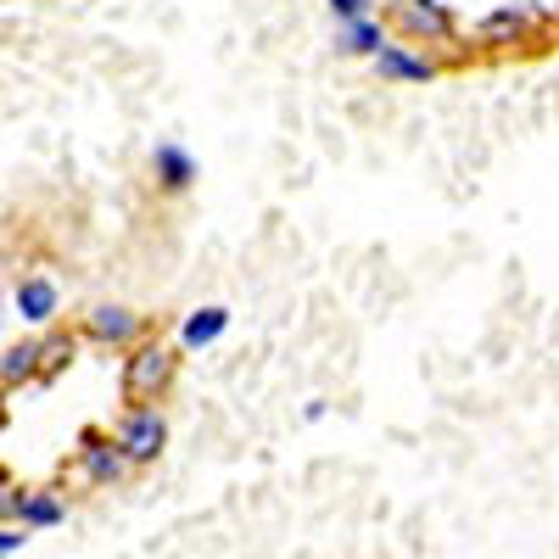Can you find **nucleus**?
Wrapping results in <instances>:
<instances>
[{"label": "nucleus", "instance_id": "1", "mask_svg": "<svg viewBox=\"0 0 559 559\" xmlns=\"http://www.w3.org/2000/svg\"><path fill=\"white\" fill-rule=\"evenodd\" d=\"M174 369H179V358L168 342H134L123 358V397L157 403V392H168V381H174Z\"/></svg>", "mask_w": 559, "mask_h": 559}, {"label": "nucleus", "instance_id": "2", "mask_svg": "<svg viewBox=\"0 0 559 559\" xmlns=\"http://www.w3.org/2000/svg\"><path fill=\"white\" fill-rule=\"evenodd\" d=\"M118 453L129 464H152L163 448H168V414L157 403H129L123 419H118V431H112Z\"/></svg>", "mask_w": 559, "mask_h": 559}, {"label": "nucleus", "instance_id": "3", "mask_svg": "<svg viewBox=\"0 0 559 559\" xmlns=\"http://www.w3.org/2000/svg\"><path fill=\"white\" fill-rule=\"evenodd\" d=\"M386 17H392V28L408 45H442V39H453V12L442 7V0H392Z\"/></svg>", "mask_w": 559, "mask_h": 559}, {"label": "nucleus", "instance_id": "4", "mask_svg": "<svg viewBox=\"0 0 559 559\" xmlns=\"http://www.w3.org/2000/svg\"><path fill=\"white\" fill-rule=\"evenodd\" d=\"M140 336H146V319L123 302H96L84 313V342H96V347H134Z\"/></svg>", "mask_w": 559, "mask_h": 559}, {"label": "nucleus", "instance_id": "5", "mask_svg": "<svg viewBox=\"0 0 559 559\" xmlns=\"http://www.w3.org/2000/svg\"><path fill=\"white\" fill-rule=\"evenodd\" d=\"M12 308H17L23 324H51L57 308H62L57 280H51V274H23V280H17V292H12Z\"/></svg>", "mask_w": 559, "mask_h": 559}, {"label": "nucleus", "instance_id": "6", "mask_svg": "<svg viewBox=\"0 0 559 559\" xmlns=\"http://www.w3.org/2000/svg\"><path fill=\"white\" fill-rule=\"evenodd\" d=\"M79 442H84V448H79V464H84V476H90V481H96V487H112V481H123L129 459L118 453V442H107L102 431H84Z\"/></svg>", "mask_w": 559, "mask_h": 559}, {"label": "nucleus", "instance_id": "7", "mask_svg": "<svg viewBox=\"0 0 559 559\" xmlns=\"http://www.w3.org/2000/svg\"><path fill=\"white\" fill-rule=\"evenodd\" d=\"M369 62H376V73H381L386 84H431V79H437V62H431V57H414L408 45H381Z\"/></svg>", "mask_w": 559, "mask_h": 559}, {"label": "nucleus", "instance_id": "8", "mask_svg": "<svg viewBox=\"0 0 559 559\" xmlns=\"http://www.w3.org/2000/svg\"><path fill=\"white\" fill-rule=\"evenodd\" d=\"M152 174H157V185L168 197H179V191H191V179H197V157L185 146H174V140H163V146L152 152Z\"/></svg>", "mask_w": 559, "mask_h": 559}, {"label": "nucleus", "instance_id": "9", "mask_svg": "<svg viewBox=\"0 0 559 559\" xmlns=\"http://www.w3.org/2000/svg\"><path fill=\"white\" fill-rule=\"evenodd\" d=\"M28 381H39V336H23L0 353V386L12 392V386H28Z\"/></svg>", "mask_w": 559, "mask_h": 559}, {"label": "nucleus", "instance_id": "10", "mask_svg": "<svg viewBox=\"0 0 559 559\" xmlns=\"http://www.w3.org/2000/svg\"><path fill=\"white\" fill-rule=\"evenodd\" d=\"M62 515H68V503L51 487H28L23 492V509H17V526L23 532H45V526H57Z\"/></svg>", "mask_w": 559, "mask_h": 559}, {"label": "nucleus", "instance_id": "11", "mask_svg": "<svg viewBox=\"0 0 559 559\" xmlns=\"http://www.w3.org/2000/svg\"><path fill=\"white\" fill-rule=\"evenodd\" d=\"M381 45H386V34H381L376 17H353V23L336 28V51H342V57H376Z\"/></svg>", "mask_w": 559, "mask_h": 559}, {"label": "nucleus", "instance_id": "12", "mask_svg": "<svg viewBox=\"0 0 559 559\" xmlns=\"http://www.w3.org/2000/svg\"><path fill=\"white\" fill-rule=\"evenodd\" d=\"M224 331H229V308L213 302V308H197L191 319L179 324V342H185V347H213Z\"/></svg>", "mask_w": 559, "mask_h": 559}, {"label": "nucleus", "instance_id": "13", "mask_svg": "<svg viewBox=\"0 0 559 559\" xmlns=\"http://www.w3.org/2000/svg\"><path fill=\"white\" fill-rule=\"evenodd\" d=\"M73 353H79V342H73L68 331H51V336H39V381H57L62 369L73 364Z\"/></svg>", "mask_w": 559, "mask_h": 559}, {"label": "nucleus", "instance_id": "14", "mask_svg": "<svg viewBox=\"0 0 559 559\" xmlns=\"http://www.w3.org/2000/svg\"><path fill=\"white\" fill-rule=\"evenodd\" d=\"M526 23H532L526 12H515V7H503V12H487V17L476 23V34H481L487 45H498V39H521V34H526Z\"/></svg>", "mask_w": 559, "mask_h": 559}, {"label": "nucleus", "instance_id": "15", "mask_svg": "<svg viewBox=\"0 0 559 559\" xmlns=\"http://www.w3.org/2000/svg\"><path fill=\"white\" fill-rule=\"evenodd\" d=\"M23 492H28V487H17V481H7V476H0V526H17Z\"/></svg>", "mask_w": 559, "mask_h": 559}, {"label": "nucleus", "instance_id": "16", "mask_svg": "<svg viewBox=\"0 0 559 559\" xmlns=\"http://www.w3.org/2000/svg\"><path fill=\"white\" fill-rule=\"evenodd\" d=\"M336 23H353V17H369V0H331Z\"/></svg>", "mask_w": 559, "mask_h": 559}, {"label": "nucleus", "instance_id": "17", "mask_svg": "<svg viewBox=\"0 0 559 559\" xmlns=\"http://www.w3.org/2000/svg\"><path fill=\"white\" fill-rule=\"evenodd\" d=\"M28 543V532L23 526H0V559H7V554H17Z\"/></svg>", "mask_w": 559, "mask_h": 559}, {"label": "nucleus", "instance_id": "18", "mask_svg": "<svg viewBox=\"0 0 559 559\" xmlns=\"http://www.w3.org/2000/svg\"><path fill=\"white\" fill-rule=\"evenodd\" d=\"M0 426H7V386H0Z\"/></svg>", "mask_w": 559, "mask_h": 559}, {"label": "nucleus", "instance_id": "19", "mask_svg": "<svg viewBox=\"0 0 559 559\" xmlns=\"http://www.w3.org/2000/svg\"><path fill=\"white\" fill-rule=\"evenodd\" d=\"M0 319H7V297H0Z\"/></svg>", "mask_w": 559, "mask_h": 559}]
</instances>
